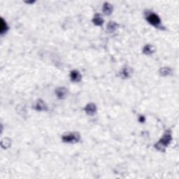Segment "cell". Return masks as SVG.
<instances>
[{
	"label": "cell",
	"mask_w": 179,
	"mask_h": 179,
	"mask_svg": "<svg viewBox=\"0 0 179 179\" xmlns=\"http://www.w3.org/2000/svg\"><path fill=\"white\" fill-rule=\"evenodd\" d=\"M172 141V134L170 130L166 131L162 137L160 138L159 141L155 144V148L159 151H165L166 148L169 145Z\"/></svg>",
	"instance_id": "cell-1"
},
{
	"label": "cell",
	"mask_w": 179,
	"mask_h": 179,
	"mask_svg": "<svg viewBox=\"0 0 179 179\" xmlns=\"http://www.w3.org/2000/svg\"><path fill=\"white\" fill-rule=\"evenodd\" d=\"M146 20L148 23L155 27H159L161 25V19L155 13H149L146 14Z\"/></svg>",
	"instance_id": "cell-2"
},
{
	"label": "cell",
	"mask_w": 179,
	"mask_h": 179,
	"mask_svg": "<svg viewBox=\"0 0 179 179\" xmlns=\"http://www.w3.org/2000/svg\"><path fill=\"white\" fill-rule=\"evenodd\" d=\"M80 135L79 133L72 132L69 133L68 134H65L62 137V141L64 143L67 144H76L80 140Z\"/></svg>",
	"instance_id": "cell-3"
},
{
	"label": "cell",
	"mask_w": 179,
	"mask_h": 179,
	"mask_svg": "<svg viewBox=\"0 0 179 179\" xmlns=\"http://www.w3.org/2000/svg\"><path fill=\"white\" fill-rule=\"evenodd\" d=\"M84 111H85V112L88 114V115L93 116L97 112L96 105L93 103H88V104L85 106V109H84Z\"/></svg>",
	"instance_id": "cell-4"
},
{
	"label": "cell",
	"mask_w": 179,
	"mask_h": 179,
	"mask_svg": "<svg viewBox=\"0 0 179 179\" xmlns=\"http://www.w3.org/2000/svg\"><path fill=\"white\" fill-rule=\"evenodd\" d=\"M55 94L59 100H64L67 95V90L65 88L60 87L55 90Z\"/></svg>",
	"instance_id": "cell-5"
},
{
	"label": "cell",
	"mask_w": 179,
	"mask_h": 179,
	"mask_svg": "<svg viewBox=\"0 0 179 179\" xmlns=\"http://www.w3.org/2000/svg\"><path fill=\"white\" fill-rule=\"evenodd\" d=\"M70 79L71 81L74 83H79L81 81L82 76L79 71L77 70H73L70 72Z\"/></svg>",
	"instance_id": "cell-6"
},
{
	"label": "cell",
	"mask_w": 179,
	"mask_h": 179,
	"mask_svg": "<svg viewBox=\"0 0 179 179\" xmlns=\"http://www.w3.org/2000/svg\"><path fill=\"white\" fill-rule=\"evenodd\" d=\"M34 109L37 111H46L48 110V107L44 101L39 100L34 105Z\"/></svg>",
	"instance_id": "cell-7"
},
{
	"label": "cell",
	"mask_w": 179,
	"mask_h": 179,
	"mask_svg": "<svg viewBox=\"0 0 179 179\" xmlns=\"http://www.w3.org/2000/svg\"><path fill=\"white\" fill-rule=\"evenodd\" d=\"M131 74H132V72H131V69L129 67L122 68V69L120 72V76L122 79H129L131 77Z\"/></svg>",
	"instance_id": "cell-8"
},
{
	"label": "cell",
	"mask_w": 179,
	"mask_h": 179,
	"mask_svg": "<svg viewBox=\"0 0 179 179\" xmlns=\"http://www.w3.org/2000/svg\"><path fill=\"white\" fill-rule=\"evenodd\" d=\"M102 11L105 15L109 16V15H111L112 12H113V6L110 3H109V2H105V3L103 4Z\"/></svg>",
	"instance_id": "cell-9"
},
{
	"label": "cell",
	"mask_w": 179,
	"mask_h": 179,
	"mask_svg": "<svg viewBox=\"0 0 179 179\" xmlns=\"http://www.w3.org/2000/svg\"><path fill=\"white\" fill-rule=\"evenodd\" d=\"M92 23L96 26H102L103 24V19L100 14H97L92 18Z\"/></svg>",
	"instance_id": "cell-10"
},
{
	"label": "cell",
	"mask_w": 179,
	"mask_h": 179,
	"mask_svg": "<svg viewBox=\"0 0 179 179\" xmlns=\"http://www.w3.org/2000/svg\"><path fill=\"white\" fill-rule=\"evenodd\" d=\"M155 51V49L154 48V46L151 44H146V46H144L143 48V53L144 55H152Z\"/></svg>",
	"instance_id": "cell-11"
},
{
	"label": "cell",
	"mask_w": 179,
	"mask_h": 179,
	"mask_svg": "<svg viewBox=\"0 0 179 179\" xmlns=\"http://www.w3.org/2000/svg\"><path fill=\"white\" fill-rule=\"evenodd\" d=\"M8 27L7 23L3 18H1V22H0V33L2 35H3L4 34H5L6 32L8 31Z\"/></svg>",
	"instance_id": "cell-12"
},
{
	"label": "cell",
	"mask_w": 179,
	"mask_h": 179,
	"mask_svg": "<svg viewBox=\"0 0 179 179\" xmlns=\"http://www.w3.org/2000/svg\"><path fill=\"white\" fill-rule=\"evenodd\" d=\"M118 25L116 22H113V21H111V22H109V24L107 25V30L110 33L115 32L116 30L118 29Z\"/></svg>",
	"instance_id": "cell-13"
},
{
	"label": "cell",
	"mask_w": 179,
	"mask_h": 179,
	"mask_svg": "<svg viewBox=\"0 0 179 179\" xmlns=\"http://www.w3.org/2000/svg\"><path fill=\"white\" fill-rule=\"evenodd\" d=\"M159 74L162 76H167L171 74V69L169 67H162L159 71Z\"/></svg>",
	"instance_id": "cell-14"
},
{
	"label": "cell",
	"mask_w": 179,
	"mask_h": 179,
	"mask_svg": "<svg viewBox=\"0 0 179 179\" xmlns=\"http://www.w3.org/2000/svg\"><path fill=\"white\" fill-rule=\"evenodd\" d=\"M2 147L4 148V149H6V148L10 147L11 144V141L10 139H4L1 142Z\"/></svg>",
	"instance_id": "cell-15"
},
{
	"label": "cell",
	"mask_w": 179,
	"mask_h": 179,
	"mask_svg": "<svg viewBox=\"0 0 179 179\" xmlns=\"http://www.w3.org/2000/svg\"><path fill=\"white\" fill-rule=\"evenodd\" d=\"M139 121L140 122H141V123H144V122L146 121V118L144 117V116H139Z\"/></svg>",
	"instance_id": "cell-16"
}]
</instances>
